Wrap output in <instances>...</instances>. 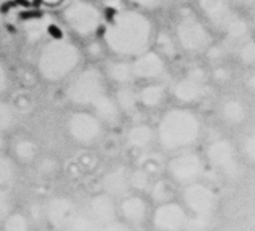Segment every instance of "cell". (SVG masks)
Instances as JSON below:
<instances>
[{"label":"cell","instance_id":"6da1fadb","mask_svg":"<svg viewBox=\"0 0 255 231\" xmlns=\"http://www.w3.org/2000/svg\"><path fill=\"white\" fill-rule=\"evenodd\" d=\"M158 27L155 15L126 5L106 15L99 39L108 57L132 60L153 47Z\"/></svg>","mask_w":255,"mask_h":231},{"label":"cell","instance_id":"7a4b0ae2","mask_svg":"<svg viewBox=\"0 0 255 231\" xmlns=\"http://www.w3.org/2000/svg\"><path fill=\"white\" fill-rule=\"evenodd\" d=\"M87 64L83 43L68 34L51 35L42 42L35 56V74L49 85H64Z\"/></svg>","mask_w":255,"mask_h":231},{"label":"cell","instance_id":"3957f363","mask_svg":"<svg viewBox=\"0 0 255 231\" xmlns=\"http://www.w3.org/2000/svg\"><path fill=\"white\" fill-rule=\"evenodd\" d=\"M154 130L155 145L173 154L195 149L204 134V119L195 107L172 104L161 110Z\"/></svg>","mask_w":255,"mask_h":231},{"label":"cell","instance_id":"277c9868","mask_svg":"<svg viewBox=\"0 0 255 231\" xmlns=\"http://www.w3.org/2000/svg\"><path fill=\"white\" fill-rule=\"evenodd\" d=\"M169 30L172 31L180 56L189 60L203 57L205 51L218 41L215 32L193 5H182L177 8Z\"/></svg>","mask_w":255,"mask_h":231},{"label":"cell","instance_id":"5b68a950","mask_svg":"<svg viewBox=\"0 0 255 231\" xmlns=\"http://www.w3.org/2000/svg\"><path fill=\"white\" fill-rule=\"evenodd\" d=\"M64 85L66 102L73 108L95 112L112 96V87L100 64L87 62Z\"/></svg>","mask_w":255,"mask_h":231},{"label":"cell","instance_id":"8992f818","mask_svg":"<svg viewBox=\"0 0 255 231\" xmlns=\"http://www.w3.org/2000/svg\"><path fill=\"white\" fill-rule=\"evenodd\" d=\"M57 18L68 35L85 43L99 37L106 12L99 0H66L57 9Z\"/></svg>","mask_w":255,"mask_h":231},{"label":"cell","instance_id":"52a82bcc","mask_svg":"<svg viewBox=\"0 0 255 231\" xmlns=\"http://www.w3.org/2000/svg\"><path fill=\"white\" fill-rule=\"evenodd\" d=\"M180 202L189 214L185 231L208 230L219 204L218 194L214 188L201 180L196 181L182 187Z\"/></svg>","mask_w":255,"mask_h":231},{"label":"cell","instance_id":"ba28073f","mask_svg":"<svg viewBox=\"0 0 255 231\" xmlns=\"http://www.w3.org/2000/svg\"><path fill=\"white\" fill-rule=\"evenodd\" d=\"M207 65H192L181 74L169 80V97L173 104L185 107L200 106L212 92Z\"/></svg>","mask_w":255,"mask_h":231},{"label":"cell","instance_id":"9c48e42d","mask_svg":"<svg viewBox=\"0 0 255 231\" xmlns=\"http://www.w3.org/2000/svg\"><path fill=\"white\" fill-rule=\"evenodd\" d=\"M106 125L89 110L73 108L65 119L68 138L79 146H93L99 144L106 134Z\"/></svg>","mask_w":255,"mask_h":231},{"label":"cell","instance_id":"30bf717a","mask_svg":"<svg viewBox=\"0 0 255 231\" xmlns=\"http://www.w3.org/2000/svg\"><path fill=\"white\" fill-rule=\"evenodd\" d=\"M207 162L204 156L196 152L195 149H188L182 152L170 154L166 161L165 172L169 180L178 187H186L201 180L204 175Z\"/></svg>","mask_w":255,"mask_h":231},{"label":"cell","instance_id":"8fae6325","mask_svg":"<svg viewBox=\"0 0 255 231\" xmlns=\"http://www.w3.org/2000/svg\"><path fill=\"white\" fill-rule=\"evenodd\" d=\"M204 160L209 167L222 173L228 180H237L242 175L239 149L227 137L212 139L204 152Z\"/></svg>","mask_w":255,"mask_h":231},{"label":"cell","instance_id":"7c38bea8","mask_svg":"<svg viewBox=\"0 0 255 231\" xmlns=\"http://www.w3.org/2000/svg\"><path fill=\"white\" fill-rule=\"evenodd\" d=\"M193 7L208 23L218 39L243 15L232 0H195Z\"/></svg>","mask_w":255,"mask_h":231},{"label":"cell","instance_id":"4fadbf2b","mask_svg":"<svg viewBox=\"0 0 255 231\" xmlns=\"http://www.w3.org/2000/svg\"><path fill=\"white\" fill-rule=\"evenodd\" d=\"M170 64L172 62L165 58L161 53H158L154 47L131 60L136 84L169 81Z\"/></svg>","mask_w":255,"mask_h":231},{"label":"cell","instance_id":"5bb4252c","mask_svg":"<svg viewBox=\"0 0 255 231\" xmlns=\"http://www.w3.org/2000/svg\"><path fill=\"white\" fill-rule=\"evenodd\" d=\"M148 221L155 231H185L189 214L180 200L172 199L158 203Z\"/></svg>","mask_w":255,"mask_h":231},{"label":"cell","instance_id":"9a60e30c","mask_svg":"<svg viewBox=\"0 0 255 231\" xmlns=\"http://www.w3.org/2000/svg\"><path fill=\"white\" fill-rule=\"evenodd\" d=\"M150 204L143 194L131 192L118 200V217L134 229L143 226L150 219Z\"/></svg>","mask_w":255,"mask_h":231},{"label":"cell","instance_id":"2e32d148","mask_svg":"<svg viewBox=\"0 0 255 231\" xmlns=\"http://www.w3.org/2000/svg\"><path fill=\"white\" fill-rule=\"evenodd\" d=\"M218 115L223 123L228 127H242L250 119V106L239 95H226L219 102Z\"/></svg>","mask_w":255,"mask_h":231},{"label":"cell","instance_id":"e0dca14e","mask_svg":"<svg viewBox=\"0 0 255 231\" xmlns=\"http://www.w3.org/2000/svg\"><path fill=\"white\" fill-rule=\"evenodd\" d=\"M136 97L142 111H161L170 100L169 81L136 84Z\"/></svg>","mask_w":255,"mask_h":231},{"label":"cell","instance_id":"ac0fdd59","mask_svg":"<svg viewBox=\"0 0 255 231\" xmlns=\"http://www.w3.org/2000/svg\"><path fill=\"white\" fill-rule=\"evenodd\" d=\"M77 214L73 200L68 196L57 195L50 199H47L43 207V215L46 218V222L54 229L65 230V227Z\"/></svg>","mask_w":255,"mask_h":231},{"label":"cell","instance_id":"d6986e66","mask_svg":"<svg viewBox=\"0 0 255 231\" xmlns=\"http://www.w3.org/2000/svg\"><path fill=\"white\" fill-rule=\"evenodd\" d=\"M87 214L103 226L118 219V200L106 192L92 195L88 200Z\"/></svg>","mask_w":255,"mask_h":231},{"label":"cell","instance_id":"ffe728a7","mask_svg":"<svg viewBox=\"0 0 255 231\" xmlns=\"http://www.w3.org/2000/svg\"><path fill=\"white\" fill-rule=\"evenodd\" d=\"M100 66H102L103 72L106 74L108 83H110L112 88L136 84L134 72H132L131 60H122V58L107 57L100 64Z\"/></svg>","mask_w":255,"mask_h":231},{"label":"cell","instance_id":"44dd1931","mask_svg":"<svg viewBox=\"0 0 255 231\" xmlns=\"http://www.w3.org/2000/svg\"><path fill=\"white\" fill-rule=\"evenodd\" d=\"M125 142L131 150L147 152L153 145H155L154 125L142 120H134L126 130Z\"/></svg>","mask_w":255,"mask_h":231},{"label":"cell","instance_id":"7402d4cb","mask_svg":"<svg viewBox=\"0 0 255 231\" xmlns=\"http://www.w3.org/2000/svg\"><path fill=\"white\" fill-rule=\"evenodd\" d=\"M100 187H102V192H106L114 199H122L126 195L131 194L128 171L125 168H115L108 171L102 177Z\"/></svg>","mask_w":255,"mask_h":231},{"label":"cell","instance_id":"603a6c76","mask_svg":"<svg viewBox=\"0 0 255 231\" xmlns=\"http://www.w3.org/2000/svg\"><path fill=\"white\" fill-rule=\"evenodd\" d=\"M112 93L115 97L116 104L119 107L123 116H131L134 118L142 112L136 97V84L134 85H125V87L112 88Z\"/></svg>","mask_w":255,"mask_h":231},{"label":"cell","instance_id":"cb8c5ba5","mask_svg":"<svg viewBox=\"0 0 255 231\" xmlns=\"http://www.w3.org/2000/svg\"><path fill=\"white\" fill-rule=\"evenodd\" d=\"M11 152H12V157L11 158L15 162L28 165V164H33V162H35L38 160L39 146L30 137H19V138H16L14 141Z\"/></svg>","mask_w":255,"mask_h":231},{"label":"cell","instance_id":"d4e9b609","mask_svg":"<svg viewBox=\"0 0 255 231\" xmlns=\"http://www.w3.org/2000/svg\"><path fill=\"white\" fill-rule=\"evenodd\" d=\"M153 47L158 53H161L165 58L172 62L173 60H176L177 57L180 56V51L177 49L176 42L172 35V31L167 28L158 27L157 35L154 39Z\"/></svg>","mask_w":255,"mask_h":231},{"label":"cell","instance_id":"484cf974","mask_svg":"<svg viewBox=\"0 0 255 231\" xmlns=\"http://www.w3.org/2000/svg\"><path fill=\"white\" fill-rule=\"evenodd\" d=\"M128 180H130L131 192H136V194H143L148 191L154 183L150 172L142 167L128 171Z\"/></svg>","mask_w":255,"mask_h":231},{"label":"cell","instance_id":"4316f807","mask_svg":"<svg viewBox=\"0 0 255 231\" xmlns=\"http://www.w3.org/2000/svg\"><path fill=\"white\" fill-rule=\"evenodd\" d=\"M47 32H49V28H47V23L45 19L34 18L24 24V35L30 43H39L41 45L45 39L51 37V35H47Z\"/></svg>","mask_w":255,"mask_h":231},{"label":"cell","instance_id":"83f0119b","mask_svg":"<svg viewBox=\"0 0 255 231\" xmlns=\"http://www.w3.org/2000/svg\"><path fill=\"white\" fill-rule=\"evenodd\" d=\"M1 231H31V221L22 211L12 210L0 222Z\"/></svg>","mask_w":255,"mask_h":231},{"label":"cell","instance_id":"f1b7e54d","mask_svg":"<svg viewBox=\"0 0 255 231\" xmlns=\"http://www.w3.org/2000/svg\"><path fill=\"white\" fill-rule=\"evenodd\" d=\"M237 61L246 68H255V35L234 47Z\"/></svg>","mask_w":255,"mask_h":231},{"label":"cell","instance_id":"f546056e","mask_svg":"<svg viewBox=\"0 0 255 231\" xmlns=\"http://www.w3.org/2000/svg\"><path fill=\"white\" fill-rule=\"evenodd\" d=\"M64 231H102V226L96 221H93L87 211L85 213L77 211Z\"/></svg>","mask_w":255,"mask_h":231},{"label":"cell","instance_id":"4dcf8cb0","mask_svg":"<svg viewBox=\"0 0 255 231\" xmlns=\"http://www.w3.org/2000/svg\"><path fill=\"white\" fill-rule=\"evenodd\" d=\"M18 111L12 103L0 99V133L4 134L12 129L16 123Z\"/></svg>","mask_w":255,"mask_h":231},{"label":"cell","instance_id":"1f68e13d","mask_svg":"<svg viewBox=\"0 0 255 231\" xmlns=\"http://www.w3.org/2000/svg\"><path fill=\"white\" fill-rule=\"evenodd\" d=\"M239 154L250 165L255 167V129H250L242 137L239 145Z\"/></svg>","mask_w":255,"mask_h":231},{"label":"cell","instance_id":"d6a6232c","mask_svg":"<svg viewBox=\"0 0 255 231\" xmlns=\"http://www.w3.org/2000/svg\"><path fill=\"white\" fill-rule=\"evenodd\" d=\"M15 161L5 154H0V190H5L15 179Z\"/></svg>","mask_w":255,"mask_h":231},{"label":"cell","instance_id":"836d02e7","mask_svg":"<svg viewBox=\"0 0 255 231\" xmlns=\"http://www.w3.org/2000/svg\"><path fill=\"white\" fill-rule=\"evenodd\" d=\"M166 1L167 0H126L127 5L153 15L162 11L166 5Z\"/></svg>","mask_w":255,"mask_h":231},{"label":"cell","instance_id":"e575fe53","mask_svg":"<svg viewBox=\"0 0 255 231\" xmlns=\"http://www.w3.org/2000/svg\"><path fill=\"white\" fill-rule=\"evenodd\" d=\"M38 172L43 177H53V176H57V173L60 172V164L57 161V158L47 156L38 162Z\"/></svg>","mask_w":255,"mask_h":231},{"label":"cell","instance_id":"d590c367","mask_svg":"<svg viewBox=\"0 0 255 231\" xmlns=\"http://www.w3.org/2000/svg\"><path fill=\"white\" fill-rule=\"evenodd\" d=\"M14 210L12 199L5 190H0V222Z\"/></svg>","mask_w":255,"mask_h":231},{"label":"cell","instance_id":"8d00e7d4","mask_svg":"<svg viewBox=\"0 0 255 231\" xmlns=\"http://www.w3.org/2000/svg\"><path fill=\"white\" fill-rule=\"evenodd\" d=\"M11 77H9V70L7 65L1 58H0V99L4 96V93L8 91Z\"/></svg>","mask_w":255,"mask_h":231},{"label":"cell","instance_id":"74e56055","mask_svg":"<svg viewBox=\"0 0 255 231\" xmlns=\"http://www.w3.org/2000/svg\"><path fill=\"white\" fill-rule=\"evenodd\" d=\"M102 231H135V229L130 226L128 223L123 222L122 219L118 218V219L107 223V225H103Z\"/></svg>","mask_w":255,"mask_h":231},{"label":"cell","instance_id":"f35d334b","mask_svg":"<svg viewBox=\"0 0 255 231\" xmlns=\"http://www.w3.org/2000/svg\"><path fill=\"white\" fill-rule=\"evenodd\" d=\"M245 87L250 93H254L255 95V69L249 72V74L245 79Z\"/></svg>","mask_w":255,"mask_h":231},{"label":"cell","instance_id":"ab89813d","mask_svg":"<svg viewBox=\"0 0 255 231\" xmlns=\"http://www.w3.org/2000/svg\"><path fill=\"white\" fill-rule=\"evenodd\" d=\"M42 4L45 5V7H47V8L50 9H58L61 7V5L65 3L66 0H39Z\"/></svg>","mask_w":255,"mask_h":231},{"label":"cell","instance_id":"60d3db41","mask_svg":"<svg viewBox=\"0 0 255 231\" xmlns=\"http://www.w3.org/2000/svg\"><path fill=\"white\" fill-rule=\"evenodd\" d=\"M249 20H250V24H251V28H253V34L255 35V3L253 5H251L250 8H249Z\"/></svg>","mask_w":255,"mask_h":231},{"label":"cell","instance_id":"b9f144b4","mask_svg":"<svg viewBox=\"0 0 255 231\" xmlns=\"http://www.w3.org/2000/svg\"><path fill=\"white\" fill-rule=\"evenodd\" d=\"M232 3L237 5L238 8H239V5H246L250 8L251 5L255 3V0H232Z\"/></svg>","mask_w":255,"mask_h":231},{"label":"cell","instance_id":"7bdbcfd3","mask_svg":"<svg viewBox=\"0 0 255 231\" xmlns=\"http://www.w3.org/2000/svg\"><path fill=\"white\" fill-rule=\"evenodd\" d=\"M5 146H7V142H5L4 134H1V133H0V154H4Z\"/></svg>","mask_w":255,"mask_h":231}]
</instances>
